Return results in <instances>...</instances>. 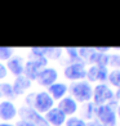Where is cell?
Wrapping results in <instances>:
<instances>
[{
  "label": "cell",
  "instance_id": "obj_1",
  "mask_svg": "<svg viewBox=\"0 0 120 126\" xmlns=\"http://www.w3.org/2000/svg\"><path fill=\"white\" fill-rule=\"evenodd\" d=\"M71 93H72V96L78 102H88L93 96L92 88L85 81H80V82L74 84L71 86Z\"/></svg>",
  "mask_w": 120,
  "mask_h": 126
},
{
  "label": "cell",
  "instance_id": "obj_2",
  "mask_svg": "<svg viewBox=\"0 0 120 126\" xmlns=\"http://www.w3.org/2000/svg\"><path fill=\"white\" fill-rule=\"evenodd\" d=\"M20 116L23 121H27L35 126H49L45 118L40 113H38L32 107H22L20 110Z\"/></svg>",
  "mask_w": 120,
  "mask_h": 126
},
{
  "label": "cell",
  "instance_id": "obj_3",
  "mask_svg": "<svg viewBox=\"0 0 120 126\" xmlns=\"http://www.w3.org/2000/svg\"><path fill=\"white\" fill-rule=\"evenodd\" d=\"M32 106L35 107V111L38 113H47L49 110L53 108V99L48 93L41 91V93H38L34 96V102Z\"/></svg>",
  "mask_w": 120,
  "mask_h": 126
},
{
  "label": "cell",
  "instance_id": "obj_4",
  "mask_svg": "<svg viewBox=\"0 0 120 126\" xmlns=\"http://www.w3.org/2000/svg\"><path fill=\"white\" fill-rule=\"evenodd\" d=\"M47 64V58L40 57V58H35L34 61H28L25 64V73L26 77L28 80H36L38 75L40 73V71L44 70V66Z\"/></svg>",
  "mask_w": 120,
  "mask_h": 126
},
{
  "label": "cell",
  "instance_id": "obj_5",
  "mask_svg": "<svg viewBox=\"0 0 120 126\" xmlns=\"http://www.w3.org/2000/svg\"><path fill=\"white\" fill-rule=\"evenodd\" d=\"M96 113L98 116L101 124L103 126H115L116 124V116L114 110L108 104H102L96 110Z\"/></svg>",
  "mask_w": 120,
  "mask_h": 126
},
{
  "label": "cell",
  "instance_id": "obj_6",
  "mask_svg": "<svg viewBox=\"0 0 120 126\" xmlns=\"http://www.w3.org/2000/svg\"><path fill=\"white\" fill-rule=\"evenodd\" d=\"M93 98H94V103L96 104L102 106L105 102L111 100L114 98V93L112 90L105 84H100L97 85L94 91H93Z\"/></svg>",
  "mask_w": 120,
  "mask_h": 126
},
{
  "label": "cell",
  "instance_id": "obj_7",
  "mask_svg": "<svg viewBox=\"0 0 120 126\" xmlns=\"http://www.w3.org/2000/svg\"><path fill=\"white\" fill-rule=\"evenodd\" d=\"M65 76L68 80H81L87 76L83 63H72L65 68Z\"/></svg>",
  "mask_w": 120,
  "mask_h": 126
},
{
  "label": "cell",
  "instance_id": "obj_8",
  "mask_svg": "<svg viewBox=\"0 0 120 126\" xmlns=\"http://www.w3.org/2000/svg\"><path fill=\"white\" fill-rule=\"evenodd\" d=\"M57 79H58V73H57V71L54 68H44V70L40 71V73L36 77L39 84L44 85V86H50V85H53Z\"/></svg>",
  "mask_w": 120,
  "mask_h": 126
},
{
  "label": "cell",
  "instance_id": "obj_9",
  "mask_svg": "<svg viewBox=\"0 0 120 126\" xmlns=\"http://www.w3.org/2000/svg\"><path fill=\"white\" fill-rule=\"evenodd\" d=\"M108 76L107 67L103 66H92L87 71V77L89 81H106Z\"/></svg>",
  "mask_w": 120,
  "mask_h": 126
},
{
  "label": "cell",
  "instance_id": "obj_10",
  "mask_svg": "<svg viewBox=\"0 0 120 126\" xmlns=\"http://www.w3.org/2000/svg\"><path fill=\"white\" fill-rule=\"evenodd\" d=\"M65 118H66V114L62 111H60L58 108H52L45 114V121L54 126H61L65 122Z\"/></svg>",
  "mask_w": 120,
  "mask_h": 126
},
{
  "label": "cell",
  "instance_id": "obj_11",
  "mask_svg": "<svg viewBox=\"0 0 120 126\" xmlns=\"http://www.w3.org/2000/svg\"><path fill=\"white\" fill-rule=\"evenodd\" d=\"M17 114V110L13 103L10 102H1L0 103V117L5 121L12 120Z\"/></svg>",
  "mask_w": 120,
  "mask_h": 126
},
{
  "label": "cell",
  "instance_id": "obj_12",
  "mask_svg": "<svg viewBox=\"0 0 120 126\" xmlns=\"http://www.w3.org/2000/svg\"><path fill=\"white\" fill-rule=\"evenodd\" d=\"M30 85H31V84H30V80H28L26 76H22V75H21V76H17L16 81H14L13 86H12L13 94H17V95L22 94L26 89L30 88Z\"/></svg>",
  "mask_w": 120,
  "mask_h": 126
},
{
  "label": "cell",
  "instance_id": "obj_13",
  "mask_svg": "<svg viewBox=\"0 0 120 126\" xmlns=\"http://www.w3.org/2000/svg\"><path fill=\"white\" fill-rule=\"evenodd\" d=\"M58 110L62 111L65 114H72V113H75L76 110H78L76 102L72 98H65V99H62L60 102Z\"/></svg>",
  "mask_w": 120,
  "mask_h": 126
},
{
  "label": "cell",
  "instance_id": "obj_14",
  "mask_svg": "<svg viewBox=\"0 0 120 126\" xmlns=\"http://www.w3.org/2000/svg\"><path fill=\"white\" fill-rule=\"evenodd\" d=\"M8 68L13 75L21 76L23 72V61L21 57H13L12 59L8 61Z\"/></svg>",
  "mask_w": 120,
  "mask_h": 126
},
{
  "label": "cell",
  "instance_id": "obj_15",
  "mask_svg": "<svg viewBox=\"0 0 120 126\" xmlns=\"http://www.w3.org/2000/svg\"><path fill=\"white\" fill-rule=\"evenodd\" d=\"M90 63H94V66H103L106 67L107 63H108V55L105 54V53H98V51H94L90 54L89 59H88Z\"/></svg>",
  "mask_w": 120,
  "mask_h": 126
},
{
  "label": "cell",
  "instance_id": "obj_16",
  "mask_svg": "<svg viewBox=\"0 0 120 126\" xmlns=\"http://www.w3.org/2000/svg\"><path fill=\"white\" fill-rule=\"evenodd\" d=\"M66 85L65 84H53L49 86V93L52 94V99H60L66 93Z\"/></svg>",
  "mask_w": 120,
  "mask_h": 126
},
{
  "label": "cell",
  "instance_id": "obj_17",
  "mask_svg": "<svg viewBox=\"0 0 120 126\" xmlns=\"http://www.w3.org/2000/svg\"><path fill=\"white\" fill-rule=\"evenodd\" d=\"M107 79H108V81H110L114 86H118L120 89V71L119 70H114L112 72H110L108 76H107Z\"/></svg>",
  "mask_w": 120,
  "mask_h": 126
},
{
  "label": "cell",
  "instance_id": "obj_18",
  "mask_svg": "<svg viewBox=\"0 0 120 126\" xmlns=\"http://www.w3.org/2000/svg\"><path fill=\"white\" fill-rule=\"evenodd\" d=\"M61 51L60 48H44V57L47 55L52 59H57L61 55Z\"/></svg>",
  "mask_w": 120,
  "mask_h": 126
},
{
  "label": "cell",
  "instance_id": "obj_19",
  "mask_svg": "<svg viewBox=\"0 0 120 126\" xmlns=\"http://www.w3.org/2000/svg\"><path fill=\"white\" fill-rule=\"evenodd\" d=\"M13 96V89L10 84H0V96Z\"/></svg>",
  "mask_w": 120,
  "mask_h": 126
},
{
  "label": "cell",
  "instance_id": "obj_20",
  "mask_svg": "<svg viewBox=\"0 0 120 126\" xmlns=\"http://www.w3.org/2000/svg\"><path fill=\"white\" fill-rule=\"evenodd\" d=\"M12 54H13V49L5 48V47H0V59H1V61L10 59Z\"/></svg>",
  "mask_w": 120,
  "mask_h": 126
},
{
  "label": "cell",
  "instance_id": "obj_21",
  "mask_svg": "<svg viewBox=\"0 0 120 126\" xmlns=\"http://www.w3.org/2000/svg\"><path fill=\"white\" fill-rule=\"evenodd\" d=\"M66 126H87V124L79 117H70L66 121Z\"/></svg>",
  "mask_w": 120,
  "mask_h": 126
},
{
  "label": "cell",
  "instance_id": "obj_22",
  "mask_svg": "<svg viewBox=\"0 0 120 126\" xmlns=\"http://www.w3.org/2000/svg\"><path fill=\"white\" fill-rule=\"evenodd\" d=\"M78 51H79V55H81L83 58H85V59H89V57H90V54L94 51V48H80V49H78Z\"/></svg>",
  "mask_w": 120,
  "mask_h": 126
},
{
  "label": "cell",
  "instance_id": "obj_23",
  "mask_svg": "<svg viewBox=\"0 0 120 126\" xmlns=\"http://www.w3.org/2000/svg\"><path fill=\"white\" fill-rule=\"evenodd\" d=\"M108 63L115 67V68H120V54H116V55H110L108 57Z\"/></svg>",
  "mask_w": 120,
  "mask_h": 126
},
{
  "label": "cell",
  "instance_id": "obj_24",
  "mask_svg": "<svg viewBox=\"0 0 120 126\" xmlns=\"http://www.w3.org/2000/svg\"><path fill=\"white\" fill-rule=\"evenodd\" d=\"M85 107H87V110H84V113H87V114H85V117H87V118H90V117H92V114H93L94 106L92 104V103H89V104H87Z\"/></svg>",
  "mask_w": 120,
  "mask_h": 126
},
{
  "label": "cell",
  "instance_id": "obj_25",
  "mask_svg": "<svg viewBox=\"0 0 120 126\" xmlns=\"http://www.w3.org/2000/svg\"><path fill=\"white\" fill-rule=\"evenodd\" d=\"M67 51H68V54H70L71 57H72V58H78V49H75V48H67L66 49Z\"/></svg>",
  "mask_w": 120,
  "mask_h": 126
},
{
  "label": "cell",
  "instance_id": "obj_26",
  "mask_svg": "<svg viewBox=\"0 0 120 126\" xmlns=\"http://www.w3.org/2000/svg\"><path fill=\"white\" fill-rule=\"evenodd\" d=\"M5 76H7V67L3 66L1 63H0V80L4 79Z\"/></svg>",
  "mask_w": 120,
  "mask_h": 126
},
{
  "label": "cell",
  "instance_id": "obj_27",
  "mask_svg": "<svg viewBox=\"0 0 120 126\" xmlns=\"http://www.w3.org/2000/svg\"><path fill=\"white\" fill-rule=\"evenodd\" d=\"M17 126H35V125H32V124L27 122V121H23V120H21V121L17 122Z\"/></svg>",
  "mask_w": 120,
  "mask_h": 126
},
{
  "label": "cell",
  "instance_id": "obj_28",
  "mask_svg": "<svg viewBox=\"0 0 120 126\" xmlns=\"http://www.w3.org/2000/svg\"><path fill=\"white\" fill-rule=\"evenodd\" d=\"M87 126H103L101 122H97V121H92V122H89Z\"/></svg>",
  "mask_w": 120,
  "mask_h": 126
},
{
  "label": "cell",
  "instance_id": "obj_29",
  "mask_svg": "<svg viewBox=\"0 0 120 126\" xmlns=\"http://www.w3.org/2000/svg\"><path fill=\"white\" fill-rule=\"evenodd\" d=\"M110 50V48H96V51H103V53H106V51H108Z\"/></svg>",
  "mask_w": 120,
  "mask_h": 126
},
{
  "label": "cell",
  "instance_id": "obj_30",
  "mask_svg": "<svg viewBox=\"0 0 120 126\" xmlns=\"http://www.w3.org/2000/svg\"><path fill=\"white\" fill-rule=\"evenodd\" d=\"M115 96H116V99H120V89H118V91H116Z\"/></svg>",
  "mask_w": 120,
  "mask_h": 126
},
{
  "label": "cell",
  "instance_id": "obj_31",
  "mask_svg": "<svg viewBox=\"0 0 120 126\" xmlns=\"http://www.w3.org/2000/svg\"><path fill=\"white\" fill-rule=\"evenodd\" d=\"M0 126H13V125H10V124H7V122H5V124H0Z\"/></svg>",
  "mask_w": 120,
  "mask_h": 126
},
{
  "label": "cell",
  "instance_id": "obj_32",
  "mask_svg": "<svg viewBox=\"0 0 120 126\" xmlns=\"http://www.w3.org/2000/svg\"><path fill=\"white\" fill-rule=\"evenodd\" d=\"M118 113H119V117H120V106H119V108H118Z\"/></svg>",
  "mask_w": 120,
  "mask_h": 126
}]
</instances>
